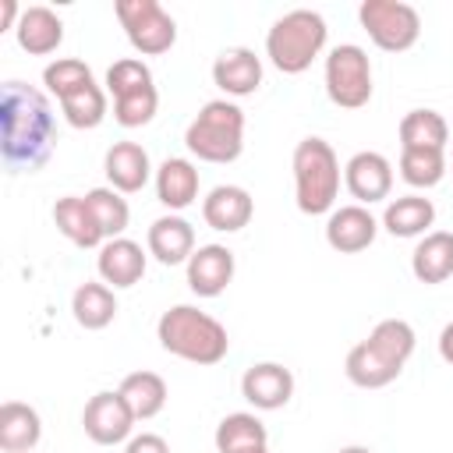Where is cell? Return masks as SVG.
<instances>
[{
  "label": "cell",
  "mask_w": 453,
  "mask_h": 453,
  "mask_svg": "<svg viewBox=\"0 0 453 453\" xmlns=\"http://www.w3.org/2000/svg\"><path fill=\"white\" fill-rule=\"evenodd\" d=\"M71 315L81 329H106L117 319V294L103 280H85L71 294Z\"/></svg>",
  "instance_id": "d4e9b609"
},
{
  "label": "cell",
  "mask_w": 453,
  "mask_h": 453,
  "mask_svg": "<svg viewBox=\"0 0 453 453\" xmlns=\"http://www.w3.org/2000/svg\"><path fill=\"white\" fill-rule=\"evenodd\" d=\"M357 21L386 53H403L421 39V14L403 0H365L357 7Z\"/></svg>",
  "instance_id": "52a82bcc"
},
{
  "label": "cell",
  "mask_w": 453,
  "mask_h": 453,
  "mask_svg": "<svg viewBox=\"0 0 453 453\" xmlns=\"http://www.w3.org/2000/svg\"><path fill=\"white\" fill-rule=\"evenodd\" d=\"M241 396L255 411H280L294 396V372L280 361H258L241 375Z\"/></svg>",
  "instance_id": "4fadbf2b"
},
{
  "label": "cell",
  "mask_w": 453,
  "mask_h": 453,
  "mask_svg": "<svg viewBox=\"0 0 453 453\" xmlns=\"http://www.w3.org/2000/svg\"><path fill=\"white\" fill-rule=\"evenodd\" d=\"M42 439V418L35 407L21 400H7L0 407V449L4 453H32Z\"/></svg>",
  "instance_id": "603a6c76"
},
{
  "label": "cell",
  "mask_w": 453,
  "mask_h": 453,
  "mask_svg": "<svg viewBox=\"0 0 453 453\" xmlns=\"http://www.w3.org/2000/svg\"><path fill=\"white\" fill-rule=\"evenodd\" d=\"M372 60L357 42H340L326 53V96L340 110H361L372 99Z\"/></svg>",
  "instance_id": "8992f818"
},
{
  "label": "cell",
  "mask_w": 453,
  "mask_h": 453,
  "mask_svg": "<svg viewBox=\"0 0 453 453\" xmlns=\"http://www.w3.org/2000/svg\"><path fill=\"white\" fill-rule=\"evenodd\" d=\"M343 375H347L357 389H382V386H389V382L400 375V368H393L389 361H382V357L361 340V343H354V347L347 350Z\"/></svg>",
  "instance_id": "f546056e"
},
{
  "label": "cell",
  "mask_w": 453,
  "mask_h": 453,
  "mask_svg": "<svg viewBox=\"0 0 453 453\" xmlns=\"http://www.w3.org/2000/svg\"><path fill=\"white\" fill-rule=\"evenodd\" d=\"M156 340L166 354L180 357V361H191V365H219L230 350V336H226V326L195 308V304H173L159 315L156 322Z\"/></svg>",
  "instance_id": "7a4b0ae2"
},
{
  "label": "cell",
  "mask_w": 453,
  "mask_h": 453,
  "mask_svg": "<svg viewBox=\"0 0 453 453\" xmlns=\"http://www.w3.org/2000/svg\"><path fill=\"white\" fill-rule=\"evenodd\" d=\"M134 411L127 407V400L117 389H103L96 396H88L85 411H81V428L96 446H117L127 442L134 432Z\"/></svg>",
  "instance_id": "9c48e42d"
},
{
  "label": "cell",
  "mask_w": 453,
  "mask_h": 453,
  "mask_svg": "<svg viewBox=\"0 0 453 453\" xmlns=\"http://www.w3.org/2000/svg\"><path fill=\"white\" fill-rule=\"evenodd\" d=\"M145 265H149V255L142 251L138 241L131 237H113L99 248L96 255V273L106 287L113 290H124V287H134L142 276H145Z\"/></svg>",
  "instance_id": "e0dca14e"
},
{
  "label": "cell",
  "mask_w": 453,
  "mask_h": 453,
  "mask_svg": "<svg viewBox=\"0 0 453 453\" xmlns=\"http://www.w3.org/2000/svg\"><path fill=\"white\" fill-rule=\"evenodd\" d=\"M85 202H88V209H92V216H96V223H99V230H103L106 241L124 237V230L131 223V205H127V198L120 191H113L110 184H103V188L85 191Z\"/></svg>",
  "instance_id": "1f68e13d"
},
{
  "label": "cell",
  "mask_w": 453,
  "mask_h": 453,
  "mask_svg": "<svg viewBox=\"0 0 453 453\" xmlns=\"http://www.w3.org/2000/svg\"><path fill=\"white\" fill-rule=\"evenodd\" d=\"M53 223L78 248H103L106 244V237H103V230H99V223H96L85 195H64V198H57L53 202Z\"/></svg>",
  "instance_id": "7402d4cb"
},
{
  "label": "cell",
  "mask_w": 453,
  "mask_h": 453,
  "mask_svg": "<svg viewBox=\"0 0 453 453\" xmlns=\"http://www.w3.org/2000/svg\"><path fill=\"white\" fill-rule=\"evenodd\" d=\"M92 81H96V78H92L88 64L78 60V57H57L53 64L42 67V85H46L50 96H57V103H60L64 96H71V92L92 85Z\"/></svg>",
  "instance_id": "836d02e7"
},
{
  "label": "cell",
  "mask_w": 453,
  "mask_h": 453,
  "mask_svg": "<svg viewBox=\"0 0 453 453\" xmlns=\"http://www.w3.org/2000/svg\"><path fill=\"white\" fill-rule=\"evenodd\" d=\"M103 173H106L110 188L120 195H134L156 177L152 159L138 142H113L103 156Z\"/></svg>",
  "instance_id": "9a60e30c"
},
{
  "label": "cell",
  "mask_w": 453,
  "mask_h": 453,
  "mask_svg": "<svg viewBox=\"0 0 453 453\" xmlns=\"http://www.w3.org/2000/svg\"><path fill=\"white\" fill-rule=\"evenodd\" d=\"M365 343H368L382 361H389L393 368L403 372V365L411 361V354H414V347H418V336H414V326H411L407 319H382V322H375V329L368 333Z\"/></svg>",
  "instance_id": "484cf974"
},
{
  "label": "cell",
  "mask_w": 453,
  "mask_h": 453,
  "mask_svg": "<svg viewBox=\"0 0 453 453\" xmlns=\"http://www.w3.org/2000/svg\"><path fill=\"white\" fill-rule=\"evenodd\" d=\"M156 198L170 209V212H180L188 205L198 202V188H202V177H198V166L184 156H166L159 166H156Z\"/></svg>",
  "instance_id": "d6986e66"
},
{
  "label": "cell",
  "mask_w": 453,
  "mask_h": 453,
  "mask_svg": "<svg viewBox=\"0 0 453 453\" xmlns=\"http://www.w3.org/2000/svg\"><path fill=\"white\" fill-rule=\"evenodd\" d=\"M379 226L382 223L368 212V205H357V202L354 205H340L326 219V244L333 251H340V255H357V251L375 244Z\"/></svg>",
  "instance_id": "8fae6325"
},
{
  "label": "cell",
  "mask_w": 453,
  "mask_h": 453,
  "mask_svg": "<svg viewBox=\"0 0 453 453\" xmlns=\"http://www.w3.org/2000/svg\"><path fill=\"white\" fill-rule=\"evenodd\" d=\"M212 85L226 99H244L262 85V57L248 46H230L212 60Z\"/></svg>",
  "instance_id": "5bb4252c"
},
{
  "label": "cell",
  "mask_w": 453,
  "mask_h": 453,
  "mask_svg": "<svg viewBox=\"0 0 453 453\" xmlns=\"http://www.w3.org/2000/svg\"><path fill=\"white\" fill-rule=\"evenodd\" d=\"M156 110H159L156 85H145V88H134V92L113 99V120L120 127H145L156 117Z\"/></svg>",
  "instance_id": "e575fe53"
},
{
  "label": "cell",
  "mask_w": 453,
  "mask_h": 453,
  "mask_svg": "<svg viewBox=\"0 0 453 453\" xmlns=\"http://www.w3.org/2000/svg\"><path fill=\"white\" fill-rule=\"evenodd\" d=\"M117 393L127 400V407L134 411L138 421L156 418L166 407V396H170L163 375H156V372H131V375H124Z\"/></svg>",
  "instance_id": "4316f807"
},
{
  "label": "cell",
  "mask_w": 453,
  "mask_h": 453,
  "mask_svg": "<svg viewBox=\"0 0 453 453\" xmlns=\"http://www.w3.org/2000/svg\"><path fill=\"white\" fill-rule=\"evenodd\" d=\"M449 142V124L439 110H411L400 120V149H442Z\"/></svg>",
  "instance_id": "f1b7e54d"
},
{
  "label": "cell",
  "mask_w": 453,
  "mask_h": 453,
  "mask_svg": "<svg viewBox=\"0 0 453 453\" xmlns=\"http://www.w3.org/2000/svg\"><path fill=\"white\" fill-rule=\"evenodd\" d=\"M113 11H117V21H120L127 42L142 57H159V53L173 50L177 21L166 14V7L159 0H117Z\"/></svg>",
  "instance_id": "ba28073f"
},
{
  "label": "cell",
  "mask_w": 453,
  "mask_h": 453,
  "mask_svg": "<svg viewBox=\"0 0 453 453\" xmlns=\"http://www.w3.org/2000/svg\"><path fill=\"white\" fill-rule=\"evenodd\" d=\"M439 357L446 365H453V322H446L442 333H439Z\"/></svg>",
  "instance_id": "74e56055"
},
{
  "label": "cell",
  "mask_w": 453,
  "mask_h": 453,
  "mask_svg": "<svg viewBox=\"0 0 453 453\" xmlns=\"http://www.w3.org/2000/svg\"><path fill=\"white\" fill-rule=\"evenodd\" d=\"M145 85H156V81H152L149 64L138 60V57H120V60H113L110 71H106V92H110L113 99H117V96H127V92H134V88H145Z\"/></svg>",
  "instance_id": "d590c367"
},
{
  "label": "cell",
  "mask_w": 453,
  "mask_h": 453,
  "mask_svg": "<svg viewBox=\"0 0 453 453\" xmlns=\"http://www.w3.org/2000/svg\"><path fill=\"white\" fill-rule=\"evenodd\" d=\"M184 269H188L191 294H198V297H219L230 287L234 273H237V258H234V251L226 244H198Z\"/></svg>",
  "instance_id": "7c38bea8"
},
{
  "label": "cell",
  "mask_w": 453,
  "mask_h": 453,
  "mask_svg": "<svg viewBox=\"0 0 453 453\" xmlns=\"http://www.w3.org/2000/svg\"><path fill=\"white\" fill-rule=\"evenodd\" d=\"M145 251L159 265H188V258L195 255V226L180 212H166L152 219L145 234Z\"/></svg>",
  "instance_id": "2e32d148"
},
{
  "label": "cell",
  "mask_w": 453,
  "mask_h": 453,
  "mask_svg": "<svg viewBox=\"0 0 453 453\" xmlns=\"http://www.w3.org/2000/svg\"><path fill=\"white\" fill-rule=\"evenodd\" d=\"M290 170H294V202L304 216H326L336 209L343 173H340V159L326 138H319V134L301 138L294 145Z\"/></svg>",
  "instance_id": "3957f363"
},
{
  "label": "cell",
  "mask_w": 453,
  "mask_h": 453,
  "mask_svg": "<svg viewBox=\"0 0 453 453\" xmlns=\"http://www.w3.org/2000/svg\"><path fill=\"white\" fill-rule=\"evenodd\" d=\"M340 453H372V449H368V446H343Z\"/></svg>",
  "instance_id": "f35d334b"
},
{
  "label": "cell",
  "mask_w": 453,
  "mask_h": 453,
  "mask_svg": "<svg viewBox=\"0 0 453 453\" xmlns=\"http://www.w3.org/2000/svg\"><path fill=\"white\" fill-rule=\"evenodd\" d=\"M184 145L202 163H234L244 152V110L234 99H209L188 124Z\"/></svg>",
  "instance_id": "5b68a950"
},
{
  "label": "cell",
  "mask_w": 453,
  "mask_h": 453,
  "mask_svg": "<svg viewBox=\"0 0 453 453\" xmlns=\"http://www.w3.org/2000/svg\"><path fill=\"white\" fill-rule=\"evenodd\" d=\"M216 449L219 453H244V449H255V446H269V432L262 425L258 414L251 411H234L226 414L219 425H216Z\"/></svg>",
  "instance_id": "83f0119b"
},
{
  "label": "cell",
  "mask_w": 453,
  "mask_h": 453,
  "mask_svg": "<svg viewBox=\"0 0 453 453\" xmlns=\"http://www.w3.org/2000/svg\"><path fill=\"white\" fill-rule=\"evenodd\" d=\"M106 110H110V103H106V88L96 85V81L60 99V113H64V120H67L71 127H78V131H92V127H99V124L106 120Z\"/></svg>",
  "instance_id": "4dcf8cb0"
},
{
  "label": "cell",
  "mask_w": 453,
  "mask_h": 453,
  "mask_svg": "<svg viewBox=\"0 0 453 453\" xmlns=\"http://www.w3.org/2000/svg\"><path fill=\"white\" fill-rule=\"evenodd\" d=\"M435 223V205L425 195H400L389 198L382 209V230L393 237H425Z\"/></svg>",
  "instance_id": "cb8c5ba5"
},
{
  "label": "cell",
  "mask_w": 453,
  "mask_h": 453,
  "mask_svg": "<svg viewBox=\"0 0 453 453\" xmlns=\"http://www.w3.org/2000/svg\"><path fill=\"white\" fill-rule=\"evenodd\" d=\"M255 216V202L241 184H216L205 198H202V219L205 226L219 230V234H237L251 223Z\"/></svg>",
  "instance_id": "ac0fdd59"
},
{
  "label": "cell",
  "mask_w": 453,
  "mask_h": 453,
  "mask_svg": "<svg viewBox=\"0 0 453 453\" xmlns=\"http://www.w3.org/2000/svg\"><path fill=\"white\" fill-rule=\"evenodd\" d=\"M400 177L411 188H435L446 177V152L442 149H400Z\"/></svg>",
  "instance_id": "d6a6232c"
},
{
  "label": "cell",
  "mask_w": 453,
  "mask_h": 453,
  "mask_svg": "<svg viewBox=\"0 0 453 453\" xmlns=\"http://www.w3.org/2000/svg\"><path fill=\"white\" fill-rule=\"evenodd\" d=\"M244 453H269V446H255V449H244Z\"/></svg>",
  "instance_id": "ab89813d"
},
{
  "label": "cell",
  "mask_w": 453,
  "mask_h": 453,
  "mask_svg": "<svg viewBox=\"0 0 453 453\" xmlns=\"http://www.w3.org/2000/svg\"><path fill=\"white\" fill-rule=\"evenodd\" d=\"M343 188L350 191V198H357V205L386 202L393 191V163L372 149L354 152L343 166Z\"/></svg>",
  "instance_id": "30bf717a"
},
{
  "label": "cell",
  "mask_w": 453,
  "mask_h": 453,
  "mask_svg": "<svg viewBox=\"0 0 453 453\" xmlns=\"http://www.w3.org/2000/svg\"><path fill=\"white\" fill-rule=\"evenodd\" d=\"M124 453H170V442L156 432H142V435H131L124 442Z\"/></svg>",
  "instance_id": "8d00e7d4"
},
{
  "label": "cell",
  "mask_w": 453,
  "mask_h": 453,
  "mask_svg": "<svg viewBox=\"0 0 453 453\" xmlns=\"http://www.w3.org/2000/svg\"><path fill=\"white\" fill-rule=\"evenodd\" d=\"M0 156L7 173H35L50 163L57 149V117L46 92L28 81L7 78L0 88Z\"/></svg>",
  "instance_id": "6da1fadb"
},
{
  "label": "cell",
  "mask_w": 453,
  "mask_h": 453,
  "mask_svg": "<svg viewBox=\"0 0 453 453\" xmlns=\"http://www.w3.org/2000/svg\"><path fill=\"white\" fill-rule=\"evenodd\" d=\"M326 39H329L326 18L319 11L297 7V11L280 14L269 25V32H265V57H269V64L276 71L301 74V71L311 67L315 57H322Z\"/></svg>",
  "instance_id": "277c9868"
},
{
  "label": "cell",
  "mask_w": 453,
  "mask_h": 453,
  "mask_svg": "<svg viewBox=\"0 0 453 453\" xmlns=\"http://www.w3.org/2000/svg\"><path fill=\"white\" fill-rule=\"evenodd\" d=\"M411 273L418 283H446L453 276V230H428L411 251Z\"/></svg>",
  "instance_id": "ffe728a7"
},
{
  "label": "cell",
  "mask_w": 453,
  "mask_h": 453,
  "mask_svg": "<svg viewBox=\"0 0 453 453\" xmlns=\"http://www.w3.org/2000/svg\"><path fill=\"white\" fill-rule=\"evenodd\" d=\"M14 39H18V46L25 53L46 57V53H53L64 42V21H60L57 11L42 7V4H32V7L21 11V21L14 28Z\"/></svg>",
  "instance_id": "44dd1931"
}]
</instances>
